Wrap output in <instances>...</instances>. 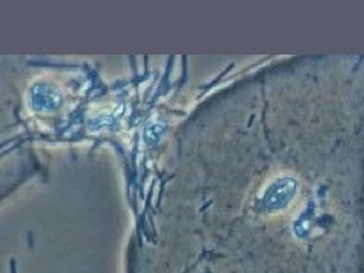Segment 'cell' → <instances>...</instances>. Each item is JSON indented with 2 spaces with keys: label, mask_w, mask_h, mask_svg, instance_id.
<instances>
[{
  "label": "cell",
  "mask_w": 364,
  "mask_h": 273,
  "mask_svg": "<svg viewBox=\"0 0 364 273\" xmlns=\"http://www.w3.org/2000/svg\"><path fill=\"white\" fill-rule=\"evenodd\" d=\"M298 191V181L290 176L273 179L263 195V205L270 211L284 210Z\"/></svg>",
  "instance_id": "1"
},
{
  "label": "cell",
  "mask_w": 364,
  "mask_h": 273,
  "mask_svg": "<svg viewBox=\"0 0 364 273\" xmlns=\"http://www.w3.org/2000/svg\"><path fill=\"white\" fill-rule=\"evenodd\" d=\"M31 102L36 109L38 111H49L55 109L60 105L61 97L60 93L56 90H53L49 85H37L33 87L32 95H31Z\"/></svg>",
  "instance_id": "2"
}]
</instances>
